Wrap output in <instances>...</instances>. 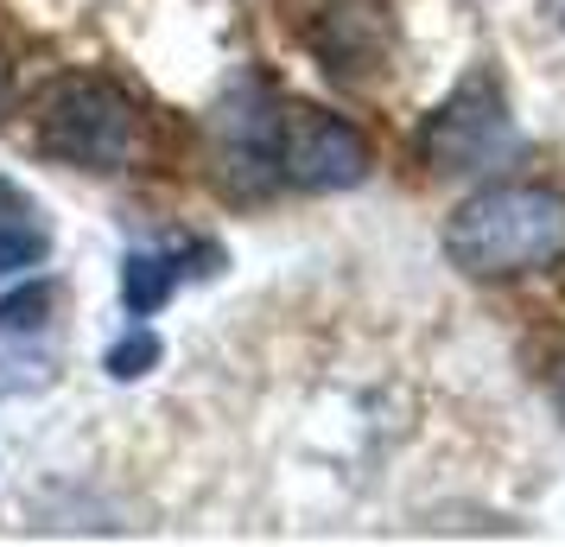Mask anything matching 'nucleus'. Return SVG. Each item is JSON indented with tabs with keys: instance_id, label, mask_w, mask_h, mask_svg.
Listing matches in <instances>:
<instances>
[{
	"instance_id": "obj_1",
	"label": "nucleus",
	"mask_w": 565,
	"mask_h": 547,
	"mask_svg": "<svg viewBox=\"0 0 565 547\" xmlns=\"http://www.w3.org/2000/svg\"><path fill=\"white\" fill-rule=\"evenodd\" d=\"M216 159L235 191H350L375 154L343 115L248 83L216 108Z\"/></svg>"
},
{
	"instance_id": "obj_2",
	"label": "nucleus",
	"mask_w": 565,
	"mask_h": 547,
	"mask_svg": "<svg viewBox=\"0 0 565 547\" xmlns=\"http://www.w3.org/2000/svg\"><path fill=\"white\" fill-rule=\"evenodd\" d=\"M445 255L451 267L477 281H509L565 261V191L534 179L489 185L477 198H463L445 223Z\"/></svg>"
},
{
	"instance_id": "obj_3",
	"label": "nucleus",
	"mask_w": 565,
	"mask_h": 547,
	"mask_svg": "<svg viewBox=\"0 0 565 547\" xmlns=\"http://www.w3.org/2000/svg\"><path fill=\"white\" fill-rule=\"evenodd\" d=\"M39 154L64 159L77 172H140L153 159V122L121 83L71 71L39 96Z\"/></svg>"
},
{
	"instance_id": "obj_4",
	"label": "nucleus",
	"mask_w": 565,
	"mask_h": 547,
	"mask_svg": "<svg viewBox=\"0 0 565 547\" xmlns=\"http://www.w3.org/2000/svg\"><path fill=\"white\" fill-rule=\"evenodd\" d=\"M514 140V122H509V103H502V83L489 64H477L470 77L445 96V103L426 115L419 128V159L426 172H477L489 159H502Z\"/></svg>"
},
{
	"instance_id": "obj_5",
	"label": "nucleus",
	"mask_w": 565,
	"mask_h": 547,
	"mask_svg": "<svg viewBox=\"0 0 565 547\" xmlns=\"http://www.w3.org/2000/svg\"><path fill=\"white\" fill-rule=\"evenodd\" d=\"M223 267V249L204 235H179V242H159V249H128L121 261V306L134 318H153L159 306H172V293L184 281H204Z\"/></svg>"
},
{
	"instance_id": "obj_6",
	"label": "nucleus",
	"mask_w": 565,
	"mask_h": 547,
	"mask_svg": "<svg viewBox=\"0 0 565 547\" xmlns=\"http://www.w3.org/2000/svg\"><path fill=\"white\" fill-rule=\"evenodd\" d=\"M45 255H52V223H45V210L32 204L13 179H0V274L39 267Z\"/></svg>"
},
{
	"instance_id": "obj_7",
	"label": "nucleus",
	"mask_w": 565,
	"mask_h": 547,
	"mask_svg": "<svg viewBox=\"0 0 565 547\" xmlns=\"http://www.w3.org/2000/svg\"><path fill=\"white\" fill-rule=\"evenodd\" d=\"M45 313H57V287L52 281H26L0 299V338H20V332H39Z\"/></svg>"
},
{
	"instance_id": "obj_8",
	"label": "nucleus",
	"mask_w": 565,
	"mask_h": 547,
	"mask_svg": "<svg viewBox=\"0 0 565 547\" xmlns=\"http://www.w3.org/2000/svg\"><path fill=\"white\" fill-rule=\"evenodd\" d=\"M159 357H166V344H159V332H147V325H134L128 338H115L103 350V369L115 376V382H134V376H147V369H159Z\"/></svg>"
},
{
	"instance_id": "obj_9",
	"label": "nucleus",
	"mask_w": 565,
	"mask_h": 547,
	"mask_svg": "<svg viewBox=\"0 0 565 547\" xmlns=\"http://www.w3.org/2000/svg\"><path fill=\"white\" fill-rule=\"evenodd\" d=\"M553 401H559V414H565V357L553 364Z\"/></svg>"
}]
</instances>
